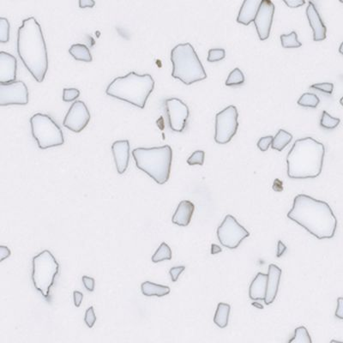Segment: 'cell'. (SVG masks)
I'll use <instances>...</instances> for the list:
<instances>
[{
	"label": "cell",
	"mask_w": 343,
	"mask_h": 343,
	"mask_svg": "<svg viewBox=\"0 0 343 343\" xmlns=\"http://www.w3.org/2000/svg\"><path fill=\"white\" fill-rule=\"evenodd\" d=\"M273 189L276 191H282L283 190L282 182L279 180H276L274 182Z\"/></svg>",
	"instance_id": "47"
},
{
	"label": "cell",
	"mask_w": 343,
	"mask_h": 343,
	"mask_svg": "<svg viewBox=\"0 0 343 343\" xmlns=\"http://www.w3.org/2000/svg\"><path fill=\"white\" fill-rule=\"evenodd\" d=\"M226 57V51L222 48H215L210 49L208 54V61L209 62H218L222 61Z\"/></svg>",
	"instance_id": "34"
},
{
	"label": "cell",
	"mask_w": 343,
	"mask_h": 343,
	"mask_svg": "<svg viewBox=\"0 0 343 343\" xmlns=\"http://www.w3.org/2000/svg\"><path fill=\"white\" fill-rule=\"evenodd\" d=\"M230 308V305L226 303H219L218 304L215 318H214V322L216 325L222 329L226 328L228 324Z\"/></svg>",
	"instance_id": "23"
},
{
	"label": "cell",
	"mask_w": 343,
	"mask_h": 343,
	"mask_svg": "<svg viewBox=\"0 0 343 343\" xmlns=\"http://www.w3.org/2000/svg\"><path fill=\"white\" fill-rule=\"evenodd\" d=\"M250 233L231 215H227L217 229V237L221 244L228 249H236Z\"/></svg>",
	"instance_id": "10"
},
{
	"label": "cell",
	"mask_w": 343,
	"mask_h": 343,
	"mask_svg": "<svg viewBox=\"0 0 343 343\" xmlns=\"http://www.w3.org/2000/svg\"><path fill=\"white\" fill-rule=\"evenodd\" d=\"M80 96V91L77 89H64L63 101L64 102L74 101Z\"/></svg>",
	"instance_id": "35"
},
{
	"label": "cell",
	"mask_w": 343,
	"mask_h": 343,
	"mask_svg": "<svg viewBox=\"0 0 343 343\" xmlns=\"http://www.w3.org/2000/svg\"><path fill=\"white\" fill-rule=\"evenodd\" d=\"M339 52L341 54H343V42L342 43V44H341V46H340Z\"/></svg>",
	"instance_id": "50"
},
{
	"label": "cell",
	"mask_w": 343,
	"mask_h": 343,
	"mask_svg": "<svg viewBox=\"0 0 343 343\" xmlns=\"http://www.w3.org/2000/svg\"><path fill=\"white\" fill-rule=\"evenodd\" d=\"M28 103V87L21 81L0 83V106L21 105Z\"/></svg>",
	"instance_id": "11"
},
{
	"label": "cell",
	"mask_w": 343,
	"mask_h": 343,
	"mask_svg": "<svg viewBox=\"0 0 343 343\" xmlns=\"http://www.w3.org/2000/svg\"><path fill=\"white\" fill-rule=\"evenodd\" d=\"M112 152L118 173L124 174L127 169L130 161V141L128 140L114 141L112 145Z\"/></svg>",
	"instance_id": "15"
},
{
	"label": "cell",
	"mask_w": 343,
	"mask_h": 343,
	"mask_svg": "<svg viewBox=\"0 0 343 343\" xmlns=\"http://www.w3.org/2000/svg\"><path fill=\"white\" fill-rule=\"evenodd\" d=\"M33 138L36 139L40 149H46L64 144L63 131L52 118L36 113L30 119Z\"/></svg>",
	"instance_id": "8"
},
{
	"label": "cell",
	"mask_w": 343,
	"mask_h": 343,
	"mask_svg": "<svg viewBox=\"0 0 343 343\" xmlns=\"http://www.w3.org/2000/svg\"><path fill=\"white\" fill-rule=\"evenodd\" d=\"M96 2L95 0H79V7L81 9L85 8L95 7Z\"/></svg>",
	"instance_id": "44"
},
{
	"label": "cell",
	"mask_w": 343,
	"mask_h": 343,
	"mask_svg": "<svg viewBox=\"0 0 343 343\" xmlns=\"http://www.w3.org/2000/svg\"><path fill=\"white\" fill-rule=\"evenodd\" d=\"M336 317L337 319L343 320V298H338L337 300V308L336 311Z\"/></svg>",
	"instance_id": "42"
},
{
	"label": "cell",
	"mask_w": 343,
	"mask_h": 343,
	"mask_svg": "<svg viewBox=\"0 0 343 343\" xmlns=\"http://www.w3.org/2000/svg\"><path fill=\"white\" fill-rule=\"evenodd\" d=\"M252 305H254V306L259 308V309H263V306H262V304H259V303H257V302H256V303L253 302V303H252Z\"/></svg>",
	"instance_id": "49"
},
{
	"label": "cell",
	"mask_w": 343,
	"mask_h": 343,
	"mask_svg": "<svg viewBox=\"0 0 343 343\" xmlns=\"http://www.w3.org/2000/svg\"><path fill=\"white\" fill-rule=\"evenodd\" d=\"M59 270V262L51 251L45 250L33 259V284L47 301H50V289Z\"/></svg>",
	"instance_id": "7"
},
{
	"label": "cell",
	"mask_w": 343,
	"mask_h": 343,
	"mask_svg": "<svg viewBox=\"0 0 343 343\" xmlns=\"http://www.w3.org/2000/svg\"><path fill=\"white\" fill-rule=\"evenodd\" d=\"M239 113L236 106H228L216 116L215 141L219 144H226L237 132Z\"/></svg>",
	"instance_id": "9"
},
{
	"label": "cell",
	"mask_w": 343,
	"mask_h": 343,
	"mask_svg": "<svg viewBox=\"0 0 343 343\" xmlns=\"http://www.w3.org/2000/svg\"><path fill=\"white\" fill-rule=\"evenodd\" d=\"M84 321L87 326H88L89 328H90V329L93 328V326L95 325V323L96 322V316L93 306H90V307L86 311Z\"/></svg>",
	"instance_id": "37"
},
{
	"label": "cell",
	"mask_w": 343,
	"mask_h": 343,
	"mask_svg": "<svg viewBox=\"0 0 343 343\" xmlns=\"http://www.w3.org/2000/svg\"><path fill=\"white\" fill-rule=\"evenodd\" d=\"M287 250V246L285 244H283L282 241H278V244H277V253H276V257L277 258H281L284 253L285 251Z\"/></svg>",
	"instance_id": "46"
},
{
	"label": "cell",
	"mask_w": 343,
	"mask_h": 343,
	"mask_svg": "<svg viewBox=\"0 0 343 343\" xmlns=\"http://www.w3.org/2000/svg\"><path fill=\"white\" fill-rule=\"evenodd\" d=\"M69 53L74 58L76 61L83 62H91L93 61L92 55L89 49L83 44H74L69 49Z\"/></svg>",
	"instance_id": "24"
},
{
	"label": "cell",
	"mask_w": 343,
	"mask_h": 343,
	"mask_svg": "<svg viewBox=\"0 0 343 343\" xmlns=\"http://www.w3.org/2000/svg\"><path fill=\"white\" fill-rule=\"evenodd\" d=\"M288 7L299 8L305 4V0H283Z\"/></svg>",
	"instance_id": "41"
},
{
	"label": "cell",
	"mask_w": 343,
	"mask_h": 343,
	"mask_svg": "<svg viewBox=\"0 0 343 343\" xmlns=\"http://www.w3.org/2000/svg\"><path fill=\"white\" fill-rule=\"evenodd\" d=\"M185 269V267L184 266H177V267H174L169 270L170 276L172 278V281L175 282H177V280L179 279V277L181 276V273L184 271Z\"/></svg>",
	"instance_id": "39"
},
{
	"label": "cell",
	"mask_w": 343,
	"mask_h": 343,
	"mask_svg": "<svg viewBox=\"0 0 343 343\" xmlns=\"http://www.w3.org/2000/svg\"><path fill=\"white\" fill-rule=\"evenodd\" d=\"M222 247H220L219 245H217V244H212V245H211V254H217V253H220V252H222Z\"/></svg>",
	"instance_id": "48"
},
{
	"label": "cell",
	"mask_w": 343,
	"mask_h": 343,
	"mask_svg": "<svg viewBox=\"0 0 343 343\" xmlns=\"http://www.w3.org/2000/svg\"><path fill=\"white\" fill-rule=\"evenodd\" d=\"M306 16H307L310 26L313 31L314 41H321L325 40L327 28L319 15V11L316 8L315 4L311 1L309 2V4L306 8Z\"/></svg>",
	"instance_id": "17"
},
{
	"label": "cell",
	"mask_w": 343,
	"mask_h": 343,
	"mask_svg": "<svg viewBox=\"0 0 343 343\" xmlns=\"http://www.w3.org/2000/svg\"><path fill=\"white\" fill-rule=\"evenodd\" d=\"M0 253H1V259H0V261L2 262V261H4V259H7V258H9L10 256H11V251H10V249L9 248L6 247V246H4V245H2L1 247H0Z\"/></svg>",
	"instance_id": "45"
},
{
	"label": "cell",
	"mask_w": 343,
	"mask_h": 343,
	"mask_svg": "<svg viewBox=\"0 0 343 343\" xmlns=\"http://www.w3.org/2000/svg\"><path fill=\"white\" fill-rule=\"evenodd\" d=\"M82 282H83L85 288L89 292H93V291L95 290L96 282H95V279L92 278V277H89V276H82Z\"/></svg>",
	"instance_id": "40"
},
{
	"label": "cell",
	"mask_w": 343,
	"mask_h": 343,
	"mask_svg": "<svg viewBox=\"0 0 343 343\" xmlns=\"http://www.w3.org/2000/svg\"><path fill=\"white\" fill-rule=\"evenodd\" d=\"M73 298H74V304L76 307H79L81 304V301L83 299V294L79 291H74L73 292Z\"/></svg>",
	"instance_id": "43"
},
{
	"label": "cell",
	"mask_w": 343,
	"mask_h": 343,
	"mask_svg": "<svg viewBox=\"0 0 343 343\" xmlns=\"http://www.w3.org/2000/svg\"><path fill=\"white\" fill-rule=\"evenodd\" d=\"M141 290L142 294H144L147 297H152V296L163 297L169 294L171 291L168 286H163L151 282L141 283Z\"/></svg>",
	"instance_id": "22"
},
{
	"label": "cell",
	"mask_w": 343,
	"mask_h": 343,
	"mask_svg": "<svg viewBox=\"0 0 343 343\" xmlns=\"http://www.w3.org/2000/svg\"><path fill=\"white\" fill-rule=\"evenodd\" d=\"M340 103H341V105L343 106V96L342 97V99L340 100Z\"/></svg>",
	"instance_id": "51"
},
{
	"label": "cell",
	"mask_w": 343,
	"mask_h": 343,
	"mask_svg": "<svg viewBox=\"0 0 343 343\" xmlns=\"http://www.w3.org/2000/svg\"><path fill=\"white\" fill-rule=\"evenodd\" d=\"M171 259H172V250L168 244L163 242L157 249L156 253L153 255L152 262L156 263V262H162L165 260H171Z\"/></svg>",
	"instance_id": "26"
},
{
	"label": "cell",
	"mask_w": 343,
	"mask_h": 343,
	"mask_svg": "<svg viewBox=\"0 0 343 343\" xmlns=\"http://www.w3.org/2000/svg\"><path fill=\"white\" fill-rule=\"evenodd\" d=\"M90 121V113L84 102L77 101L71 105L64 118L63 125L73 132L79 133L84 129Z\"/></svg>",
	"instance_id": "13"
},
{
	"label": "cell",
	"mask_w": 343,
	"mask_h": 343,
	"mask_svg": "<svg viewBox=\"0 0 343 343\" xmlns=\"http://www.w3.org/2000/svg\"><path fill=\"white\" fill-rule=\"evenodd\" d=\"M18 53L36 81H44L48 70L47 50L41 27L33 17L24 19L18 28Z\"/></svg>",
	"instance_id": "2"
},
{
	"label": "cell",
	"mask_w": 343,
	"mask_h": 343,
	"mask_svg": "<svg viewBox=\"0 0 343 343\" xmlns=\"http://www.w3.org/2000/svg\"><path fill=\"white\" fill-rule=\"evenodd\" d=\"M324 155V145L315 139H298L287 155L288 177L297 180L319 177L322 173Z\"/></svg>",
	"instance_id": "3"
},
{
	"label": "cell",
	"mask_w": 343,
	"mask_h": 343,
	"mask_svg": "<svg viewBox=\"0 0 343 343\" xmlns=\"http://www.w3.org/2000/svg\"><path fill=\"white\" fill-rule=\"evenodd\" d=\"M195 206L192 202L187 200L181 201L174 213L172 222L178 226H187L191 222Z\"/></svg>",
	"instance_id": "20"
},
{
	"label": "cell",
	"mask_w": 343,
	"mask_h": 343,
	"mask_svg": "<svg viewBox=\"0 0 343 343\" xmlns=\"http://www.w3.org/2000/svg\"><path fill=\"white\" fill-rule=\"evenodd\" d=\"M10 22L6 18H0V42L7 43L10 40Z\"/></svg>",
	"instance_id": "32"
},
{
	"label": "cell",
	"mask_w": 343,
	"mask_h": 343,
	"mask_svg": "<svg viewBox=\"0 0 343 343\" xmlns=\"http://www.w3.org/2000/svg\"><path fill=\"white\" fill-rule=\"evenodd\" d=\"M244 82V76L243 72L239 68H235L234 70L231 71L230 74L226 79V85L228 87H234V86H241Z\"/></svg>",
	"instance_id": "29"
},
{
	"label": "cell",
	"mask_w": 343,
	"mask_h": 343,
	"mask_svg": "<svg viewBox=\"0 0 343 343\" xmlns=\"http://www.w3.org/2000/svg\"><path fill=\"white\" fill-rule=\"evenodd\" d=\"M204 156H205L204 151L197 150L190 156V158L187 160V163L190 166H193V165L202 166L204 162Z\"/></svg>",
	"instance_id": "33"
},
{
	"label": "cell",
	"mask_w": 343,
	"mask_h": 343,
	"mask_svg": "<svg viewBox=\"0 0 343 343\" xmlns=\"http://www.w3.org/2000/svg\"><path fill=\"white\" fill-rule=\"evenodd\" d=\"M262 2V0H244L238 15V22L245 26L251 24L254 21Z\"/></svg>",
	"instance_id": "19"
},
{
	"label": "cell",
	"mask_w": 343,
	"mask_h": 343,
	"mask_svg": "<svg viewBox=\"0 0 343 343\" xmlns=\"http://www.w3.org/2000/svg\"><path fill=\"white\" fill-rule=\"evenodd\" d=\"M165 106L171 130L182 132L190 114L187 105L178 98H170L166 100Z\"/></svg>",
	"instance_id": "12"
},
{
	"label": "cell",
	"mask_w": 343,
	"mask_h": 343,
	"mask_svg": "<svg viewBox=\"0 0 343 343\" xmlns=\"http://www.w3.org/2000/svg\"><path fill=\"white\" fill-rule=\"evenodd\" d=\"M154 88L155 81L150 75H138L131 71L124 77L115 78L108 85L106 93L107 96L143 109Z\"/></svg>",
	"instance_id": "4"
},
{
	"label": "cell",
	"mask_w": 343,
	"mask_h": 343,
	"mask_svg": "<svg viewBox=\"0 0 343 343\" xmlns=\"http://www.w3.org/2000/svg\"><path fill=\"white\" fill-rule=\"evenodd\" d=\"M282 276V269L278 266L270 264L268 271V282H267V292L264 300L266 304H272L276 300V295L279 288L280 280Z\"/></svg>",
	"instance_id": "18"
},
{
	"label": "cell",
	"mask_w": 343,
	"mask_h": 343,
	"mask_svg": "<svg viewBox=\"0 0 343 343\" xmlns=\"http://www.w3.org/2000/svg\"><path fill=\"white\" fill-rule=\"evenodd\" d=\"M281 41L284 48H298L302 46V44L298 40L297 33L295 31L291 32L289 35H282Z\"/></svg>",
	"instance_id": "28"
},
{
	"label": "cell",
	"mask_w": 343,
	"mask_h": 343,
	"mask_svg": "<svg viewBox=\"0 0 343 343\" xmlns=\"http://www.w3.org/2000/svg\"><path fill=\"white\" fill-rule=\"evenodd\" d=\"M275 14V4L270 0H262L258 14L255 18L254 23L257 32L261 40H265L269 37L273 18Z\"/></svg>",
	"instance_id": "14"
},
{
	"label": "cell",
	"mask_w": 343,
	"mask_h": 343,
	"mask_svg": "<svg viewBox=\"0 0 343 343\" xmlns=\"http://www.w3.org/2000/svg\"><path fill=\"white\" fill-rule=\"evenodd\" d=\"M311 89H317L321 92L326 93L328 95H331L334 89V84L331 82H322V83H316L311 85Z\"/></svg>",
	"instance_id": "36"
},
{
	"label": "cell",
	"mask_w": 343,
	"mask_h": 343,
	"mask_svg": "<svg viewBox=\"0 0 343 343\" xmlns=\"http://www.w3.org/2000/svg\"><path fill=\"white\" fill-rule=\"evenodd\" d=\"M340 122H341L340 119L332 117L326 111L323 112L322 118H321V121H320V124L323 128H325L328 130L335 129L339 125Z\"/></svg>",
	"instance_id": "31"
},
{
	"label": "cell",
	"mask_w": 343,
	"mask_h": 343,
	"mask_svg": "<svg viewBox=\"0 0 343 343\" xmlns=\"http://www.w3.org/2000/svg\"><path fill=\"white\" fill-rule=\"evenodd\" d=\"M138 168L143 171L156 183L164 184L170 177L173 150L169 145L155 148H138L132 151Z\"/></svg>",
	"instance_id": "5"
},
{
	"label": "cell",
	"mask_w": 343,
	"mask_h": 343,
	"mask_svg": "<svg viewBox=\"0 0 343 343\" xmlns=\"http://www.w3.org/2000/svg\"><path fill=\"white\" fill-rule=\"evenodd\" d=\"M339 1L341 3H343V0H339Z\"/></svg>",
	"instance_id": "52"
},
{
	"label": "cell",
	"mask_w": 343,
	"mask_h": 343,
	"mask_svg": "<svg viewBox=\"0 0 343 343\" xmlns=\"http://www.w3.org/2000/svg\"><path fill=\"white\" fill-rule=\"evenodd\" d=\"M287 217L319 240L331 239L336 234L337 220L330 206L307 195L294 198L293 209L287 213Z\"/></svg>",
	"instance_id": "1"
},
{
	"label": "cell",
	"mask_w": 343,
	"mask_h": 343,
	"mask_svg": "<svg viewBox=\"0 0 343 343\" xmlns=\"http://www.w3.org/2000/svg\"><path fill=\"white\" fill-rule=\"evenodd\" d=\"M289 343H311V336L308 330L304 326L298 327L295 329L293 339L289 340Z\"/></svg>",
	"instance_id": "30"
},
{
	"label": "cell",
	"mask_w": 343,
	"mask_h": 343,
	"mask_svg": "<svg viewBox=\"0 0 343 343\" xmlns=\"http://www.w3.org/2000/svg\"><path fill=\"white\" fill-rule=\"evenodd\" d=\"M268 275L259 272L251 282L249 289V296L252 301H263L265 300L267 292Z\"/></svg>",
	"instance_id": "21"
},
{
	"label": "cell",
	"mask_w": 343,
	"mask_h": 343,
	"mask_svg": "<svg viewBox=\"0 0 343 343\" xmlns=\"http://www.w3.org/2000/svg\"><path fill=\"white\" fill-rule=\"evenodd\" d=\"M171 61L172 77L184 84L191 85L207 78L205 70L190 43L179 44L174 47L171 52Z\"/></svg>",
	"instance_id": "6"
},
{
	"label": "cell",
	"mask_w": 343,
	"mask_h": 343,
	"mask_svg": "<svg viewBox=\"0 0 343 343\" xmlns=\"http://www.w3.org/2000/svg\"><path fill=\"white\" fill-rule=\"evenodd\" d=\"M273 138L272 136H267L263 138H260V140L258 141V147L261 151H267L269 148V146L272 144Z\"/></svg>",
	"instance_id": "38"
},
{
	"label": "cell",
	"mask_w": 343,
	"mask_h": 343,
	"mask_svg": "<svg viewBox=\"0 0 343 343\" xmlns=\"http://www.w3.org/2000/svg\"><path fill=\"white\" fill-rule=\"evenodd\" d=\"M319 102H320V100L318 96H316L315 94L305 93L304 95H302L301 98L298 101V105L304 106V107L316 108Z\"/></svg>",
	"instance_id": "27"
},
{
	"label": "cell",
	"mask_w": 343,
	"mask_h": 343,
	"mask_svg": "<svg viewBox=\"0 0 343 343\" xmlns=\"http://www.w3.org/2000/svg\"><path fill=\"white\" fill-rule=\"evenodd\" d=\"M18 61L13 55L5 52L0 53V83L14 81L17 78Z\"/></svg>",
	"instance_id": "16"
},
{
	"label": "cell",
	"mask_w": 343,
	"mask_h": 343,
	"mask_svg": "<svg viewBox=\"0 0 343 343\" xmlns=\"http://www.w3.org/2000/svg\"><path fill=\"white\" fill-rule=\"evenodd\" d=\"M292 139H293V135L290 134L287 131H284L282 129H281L278 131V133L273 138L271 147L273 149L282 151L290 143Z\"/></svg>",
	"instance_id": "25"
}]
</instances>
